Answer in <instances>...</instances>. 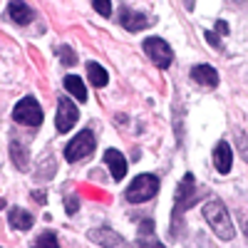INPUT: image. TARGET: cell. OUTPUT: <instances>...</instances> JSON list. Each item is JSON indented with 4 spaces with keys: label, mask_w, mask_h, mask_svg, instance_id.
Masks as SVG:
<instances>
[{
    "label": "cell",
    "mask_w": 248,
    "mask_h": 248,
    "mask_svg": "<svg viewBox=\"0 0 248 248\" xmlns=\"http://www.w3.org/2000/svg\"><path fill=\"white\" fill-rule=\"evenodd\" d=\"M191 77H194V82H199L201 87H216L218 85V75H216V70L211 65H196L191 70Z\"/></svg>",
    "instance_id": "7c38bea8"
},
{
    "label": "cell",
    "mask_w": 248,
    "mask_h": 248,
    "mask_svg": "<svg viewBox=\"0 0 248 248\" xmlns=\"http://www.w3.org/2000/svg\"><path fill=\"white\" fill-rule=\"evenodd\" d=\"M0 209H5V201L3 199H0Z\"/></svg>",
    "instance_id": "4316f807"
},
{
    "label": "cell",
    "mask_w": 248,
    "mask_h": 248,
    "mask_svg": "<svg viewBox=\"0 0 248 248\" xmlns=\"http://www.w3.org/2000/svg\"><path fill=\"white\" fill-rule=\"evenodd\" d=\"M246 236H248V221H246Z\"/></svg>",
    "instance_id": "83f0119b"
},
{
    "label": "cell",
    "mask_w": 248,
    "mask_h": 248,
    "mask_svg": "<svg viewBox=\"0 0 248 248\" xmlns=\"http://www.w3.org/2000/svg\"><path fill=\"white\" fill-rule=\"evenodd\" d=\"M90 238L99 246H124V238L117 236L112 229H94V231H90Z\"/></svg>",
    "instance_id": "5bb4252c"
},
{
    "label": "cell",
    "mask_w": 248,
    "mask_h": 248,
    "mask_svg": "<svg viewBox=\"0 0 248 248\" xmlns=\"http://www.w3.org/2000/svg\"><path fill=\"white\" fill-rule=\"evenodd\" d=\"M77 117H79V112H77V107L72 105V99L62 97V99L57 102V114H55L57 132H62V134H65V132H70V129L75 127Z\"/></svg>",
    "instance_id": "52a82bcc"
},
{
    "label": "cell",
    "mask_w": 248,
    "mask_h": 248,
    "mask_svg": "<svg viewBox=\"0 0 248 248\" xmlns=\"http://www.w3.org/2000/svg\"><path fill=\"white\" fill-rule=\"evenodd\" d=\"M159 191V179L154 174H139L129 186H127V201L129 203H141V201H149L154 194Z\"/></svg>",
    "instance_id": "7a4b0ae2"
},
{
    "label": "cell",
    "mask_w": 248,
    "mask_h": 248,
    "mask_svg": "<svg viewBox=\"0 0 248 248\" xmlns=\"http://www.w3.org/2000/svg\"><path fill=\"white\" fill-rule=\"evenodd\" d=\"M231 164H233V154H231V147L226 141H218L216 149H214V167L218 174H229L231 171Z\"/></svg>",
    "instance_id": "9c48e42d"
},
{
    "label": "cell",
    "mask_w": 248,
    "mask_h": 248,
    "mask_svg": "<svg viewBox=\"0 0 248 248\" xmlns=\"http://www.w3.org/2000/svg\"><path fill=\"white\" fill-rule=\"evenodd\" d=\"M236 144H238L241 154H243V156H246V161H248V139H246L243 134H238V137H236Z\"/></svg>",
    "instance_id": "603a6c76"
},
{
    "label": "cell",
    "mask_w": 248,
    "mask_h": 248,
    "mask_svg": "<svg viewBox=\"0 0 248 248\" xmlns=\"http://www.w3.org/2000/svg\"><path fill=\"white\" fill-rule=\"evenodd\" d=\"M60 60L65 62V65H70V67L77 62V57H75V52H72L70 47H60Z\"/></svg>",
    "instance_id": "44dd1931"
},
{
    "label": "cell",
    "mask_w": 248,
    "mask_h": 248,
    "mask_svg": "<svg viewBox=\"0 0 248 248\" xmlns=\"http://www.w3.org/2000/svg\"><path fill=\"white\" fill-rule=\"evenodd\" d=\"M10 159H13V164L20 171L28 169V149L20 141H10Z\"/></svg>",
    "instance_id": "e0dca14e"
},
{
    "label": "cell",
    "mask_w": 248,
    "mask_h": 248,
    "mask_svg": "<svg viewBox=\"0 0 248 248\" xmlns=\"http://www.w3.org/2000/svg\"><path fill=\"white\" fill-rule=\"evenodd\" d=\"M236 3H243V0H236Z\"/></svg>",
    "instance_id": "f1b7e54d"
},
{
    "label": "cell",
    "mask_w": 248,
    "mask_h": 248,
    "mask_svg": "<svg viewBox=\"0 0 248 248\" xmlns=\"http://www.w3.org/2000/svg\"><path fill=\"white\" fill-rule=\"evenodd\" d=\"M94 147H97V139H94V134L90 132V129H85V132H79L67 147H65V159L67 161H79V159H87L92 152H94Z\"/></svg>",
    "instance_id": "277c9868"
},
{
    "label": "cell",
    "mask_w": 248,
    "mask_h": 248,
    "mask_svg": "<svg viewBox=\"0 0 248 248\" xmlns=\"http://www.w3.org/2000/svg\"><path fill=\"white\" fill-rule=\"evenodd\" d=\"M216 30H218L221 35H226V32H229V25H226L223 20H218V23H216Z\"/></svg>",
    "instance_id": "cb8c5ba5"
},
{
    "label": "cell",
    "mask_w": 248,
    "mask_h": 248,
    "mask_svg": "<svg viewBox=\"0 0 248 248\" xmlns=\"http://www.w3.org/2000/svg\"><path fill=\"white\" fill-rule=\"evenodd\" d=\"M203 218L209 221V226L214 229V233L221 238V241H231L233 238V223H231V216L226 211V206L221 201H209L203 206Z\"/></svg>",
    "instance_id": "6da1fadb"
},
{
    "label": "cell",
    "mask_w": 248,
    "mask_h": 248,
    "mask_svg": "<svg viewBox=\"0 0 248 248\" xmlns=\"http://www.w3.org/2000/svg\"><path fill=\"white\" fill-rule=\"evenodd\" d=\"M13 119L25 127H40L43 124V109H40L35 97H23L13 109Z\"/></svg>",
    "instance_id": "3957f363"
},
{
    "label": "cell",
    "mask_w": 248,
    "mask_h": 248,
    "mask_svg": "<svg viewBox=\"0 0 248 248\" xmlns=\"http://www.w3.org/2000/svg\"><path fill=\"white\" fill-rule=\"evenodd\" d=\"M105 161H107L112 176H114L117 181H122L124 174H127V159H124V154H119L117 149H107V152H105Z\"/></svg>",
    "instance_id": "30bf717a"
},
{
    "label": "cell",
    "mask_w": 248,
    "mask_h": 248,
    "mask_svg": "<svg viewBox=\"0 0 248 248\" xmlns=\"http://www.w3.org/2000/svg\"><path fill=\"white\" fill-rule=\"evenodd\" d=\"M201 199L199 189H196V184H194V176L191 174H186L184 181L179 184V189H176V206H174V214H184L186 209H191V206Z\"/></svg>",
    "instance_id": "8992f818"
},
{
    "label": "cell",
    "mask_w": 248,
    "mask_h": 248,
    "mask_svg": "<svg viewBox=\"0 0 248 248\" xmlns=\"http://www.w3.org/2000/svg\"><path fill=\"white\" fill-rule=\"evenodd\" d=\"M119 23L124 30H129V32H139L144 28H149L152 25V17H147L144 13H137V10H129V8H122L119 13Z\"/></svg>",
    "instance_id": "ba28073f"
},
{
    "label": "cell",
    "mask_w": 248,
    "mask_h": 248,
    "mask_svg": "<svg viewBox=\"0 0 248 248\" xmlns=\"http://www.w3.org/2000/svg\"><path fill=\"white\" fill-rule=\"evenodd\" d=\"M8 221H10V226L13 229H17V231H28L30 226L35 223V218H32V214H28V211H23V209H10V214H8Z\"/></svg>",
    "instance_id": "4fadbf2b"
},
{
    "label": "cell",
    "mask_w": 248,
    "mask_h": 248,
    "mask_svg": "<svg viewBox=\"0 0 248 248\" xmlns=\"http://www.w3.org/2000/svg\"><path fill=\"white\" fill-rule=\"evenodd\" d=\"M32 196H35V201H45V196H43V191H32Z\"/></svg>",
    "instance_id": "484cf974"
},
{
    "label": "cell",
    "mask_w": 248,
    "mask_h": 248,
    "mask_svg": "<svg viewBox=\"0 0 248 248\" xmlns=\"http://www.w3.org/2000/svg\"><path fill=\"white\" fill-rule=\"evenodd\" d=\"M206 35V40H209L211 45H218V37H216V32H203Z\"/></svg>",
    "instance_id": "d4e9b609"
},
{
    "label": "cell",
    "mask_w": 248,
    "mask_h": 248,
    "mask_svg": "<svg viewBox=\"0 0 248 248\" xmlns=\"http://www.w3.org/2000/svg\"><path fill=\"white\" fill-rule=\"evenodd\" d=\"M65 90H67L72 97H77L79 102H87V90H85V82H82L77 75H67V77H65Z\"/></svg>",
    "instance_id": "9a60e30c"
},
{
    "label": "cell",
    "mask_w": 248,
    "mask_h": 248,
    "mask_svg": "<svg viewBox=\"0 0 248 248\" xmlns=\"http://www.w3.org/2000/svg\"><path fill=\"white\" fill-rule=\"evenodd\" d=\"M37 246H50V248H57L60 246V241H57V236L52 233V231H47V233H43L37 238Z\"/></svg>",
    "instance_id": "ffe728a7"
},
{
    "label": "cell",
    "mask_w": 248,
    "mask_h": 248,
    "mask_svg": "<svg viewBox=\"0 0 248 248\" xmlns=\"http://www.w3.org/2000/svg\"><path fill=\"white\" fill-rule=\"evenodd\" d=\"M65 209H67V214H77V209H79V201H77V196H67V201H65Z\"/></svg>",
    "instance_id": "7402d4cb"
},
{
    "label": "cell",
    "mask_w": 248,
    "mask_h": 248,
    "mask_svg": "<svg viewBox=\"0 0 248 248\" xmlns=\"http://www.w3.org/2000/svg\"><path fill=\"white\" fill-rule=\"evenodd\" d=\"M144 52L149 55V60L154 62L159 70H167L171 65V60H174L171 47L164 43L161 37H147V40H144Z\"/></svg>",
    "instance_id": "5b68a950"
},
{
    "label": "cell",
    "mask_w": 248,
    "mask_h": 248,
    "mask_svg": "<svg viewBox=\"0 0 248 248\" xmlns=\"http://www.w3.org/2000/svg\"><path fill=\"white\" fill-rule=\"evenodd\" d=\"M52 171H55V159L52 156L47 159V167H45V159H43V164H40V169H37V179H50Z\"/></svg>",
    "instance_id": "ac0fdd59"
},
{
    "label": "cell",
    "mask_w": 248,
    "mask_h": 248,
    "mask_svg": "<svg viewBox=\"0 0 248 248\" xmlns=\"http://www.w3.org/2000/svg\"><path fill=\"white\" fill-rule=\"evenodd\" d=\"M87 77H90V82H92L94 87H105L107 79H109L107 70L102 67V65H97V62H87Z\"/></svg>",
    "instance_id": "2e32d148"
},
{
    "label": "cell",
    "mask_w": 248,
    "mask_h": 248,
    "mask_svg": "<svg viewBox=\"0 0 248 248\" xmlns=\"http://www.w3.org/2000/svg\"><path fill=\"white\" fill-rule=\"evenodd\" d=\"M92 8L99 13V15H112V0H92Z\"/></svg>",
    "instance_id": "d6986e66"
},
{
    "label": "cell",
    "mask_w": 248,
    "mask_h": 248,
    "mask_svg": "<svg viewBox=\"0 0 248 248\" xmlns=\"http://www.w3.org/2000/svg\"><path fill=\"white\" fill-rule=\"evenodd\" d=\"M8 15L13 23L17 25H28L30 20H32V8L25 5L23 0H10V5H8Z\"/></svg>",
    "instance_id": "8fae6325"
}]
</instances>
